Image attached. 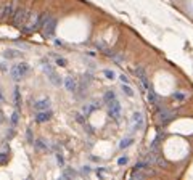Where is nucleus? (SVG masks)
I'll return each instance as SVG.
<instances>
[{
  "label": "nucleus",
  "instance_id": "obj_27",
  "mask_svg": "<svg viewBox=\"0 0 193 180\" xmlns=\"http://www.w3.org/2000/svg\"><path fill=\"white\" fill-rule=\"evenodd\" d=\"M10 122H11V126H18V122H19V109H15L13 111V114H11L10 117Z\"/></svg>",
  "mask_w": 193,
  "mask_h": 180
},
{
  "label": "nucleus",
  "instance_id": "obj_21",
  "mask_svg": "<svg viewBox=\"0 0 193 180\" xmlns=\"http://www.w3.org/2000/svg\"><path fill=\"white\" fill-rule=\"evenodd\" d=\"M132 145H134V137H126V138H122L121 142H119V148L126 150V148H129V146H132Z\"/></svg>",
  "mask_w": 193,
  "mask_h": 180
},
{
  "label": "nucleus",
  "instance_id": "obj_14",
  "mask_svg": "<svg viewBox=\"0 0 193 180\" xmlns=\"http://www.w3.org/2000/svg\"><path fill=\"white\" fill-rule=\"evenodd\" d=\"M63 85L66 87L68 92L76 93V92H77V85H79V82L76 81L74 77H65V84H63Z\"/></svg>",
  "mask_w": 193,
  "mask_h": 180
},
{
  "label": "nucleus",
  "instance_id": "obj_32",
  "mask_svg": "<svg viewBox=\"0 0 193 180\" xmlns=\"http://www.w3.org/2000/svg\"><path fill=\"white\" fill-rule=\"evenodd\" d=\"M95 172H96V175H98V177H103L106 174V167H96Z\"/></svg>",
  "mask_w": 193,
  "mask_h": 180
},
{
  "label": "nucleus",
  "instance_id": "obj_10",
  "mask_svg": "<svg viewBox=\"0 0 193 180\" xmlns=\"http://www.w3.org/2000/svg\"><path fill=\"white\" fill-rule=\"evenodd\" d=\"M53 117V111L52 109H44V111H36L34 114V122L37 124H44V122H48L50 119Z\"/></svg>",
  "mask_w": 193,
  "mask_h": 180
},
{
  "label": "nucleus",
  "instance_id": "obj_15",
  "mask_svg": "<svg viewBox=\"0 0 193 180\" xmlns=\"http://www.w3.org/2000/svg\"><path fill=\"white\" fill-rule=\"evenodd\" d=\"M50 98H42V100H37L32 103V108L36 111H44V109H48L50 108Z\"/></svg>",
  "mask_w": 193,
  "mask_h": 180
},
{
  "label": "nucleus",
  "instance_id": "obj_8",
  "mask_svg": "<svg viewBox=\"0 0 193 180\" xmlns=\"http://www.w3.org/2000/svg\"><path fill=\"white\" fill-rule=\"evenodd\" d=\"M47 15L48 13H39L36 16V21H32V24L29 27H23V32L24 34H32V32H36L39 29H42V26H44V22H45V18H47Z\"/></svg>",
  "mask_w": 193,
  "mask_h": 180
},
{
  "label": "nucleus",
  "instance_id": "obj_11",
  "mask_svg": "<svg viewBox=\"0 0 193 180\" xmlns=\"http://www.w3.org/2000/svg\"><path fill=\"white\" fill-rule=\"evenodd\" d=\"M15 0H11L10 3L7 5H3L2 8H0V19H11L13 18V15H15Z\"/></svg>",
  "mask_w": 193,
  "mask_h": 180
},
{
  "label": "nucleus",
  "instance_id": "obj_3",
  "mask_svg": "<svg viewBox=\"0 0 193 180\" xmlns=\"http://www.w3.org/2000/svg\"><path fill=\"white\" fill-rule=\"evenodd\" d=\"M155 111H156L158 121H160V124H161L163 127L169 126V124H171V122L175 119V112H174L172 109H169L167 106L160 105V106H156V108H155Z\"/></svg>",
  "mask_w": 193,
  "mask_h": 180
},
{
  "label": "nucleus",
  "instance_id": "obj_12",
  "mask_svg": "<svg viewBox=\"0 0 193 180\" xmlns=\"http://www.w3.org/2000/svg\"><path fill=\"white\" fill-rule=\"evenodd\" d=\"M145 127V117L143 114L139 111V112H134L132 114V132H137V130H142Z\"/></svg>",
  "mask_w": 193,
  "mask_h": 180
},
{
  "label": "nucleus",
  "instance_id": "obj_28",
  "mask_svg": "<svg viewBox=\"0 0 193 180\" xmlns=\"http://www.w3.org/2000/svg\"><path fill=\"white\" fill-rule=\"evenodd\" d=\"M8 159H10V154L7 151H0V166L8 164Z\"/></svg>",
  "mask_w": 193,
  "mask_h": 180
},
{
  "label": "nucleus",
  "instance_id": "obj_4",
  "mask_svg": "<svg viewBox=\"0 0 193 180\" xmlns=\"http://www.w3.org/2000/svg\"><path fill=\"white\" fill-rule=\"evenodd\" d=\"M32 11L27 10V8H16L13 18H11V22H13L15 27H23L27 22V19L31 18Z\"/></svg>",
  "mask_w": 193,
  "mask_h": 180
},
{
  "label": "nucleus",
  "instance_id": "obj_29",
  "mask_svg": "<svg viewBox=\"0 0 193 180\" xmlns=\"http://www.w3.org/2000/svg\"><path fill=\"white\" fill-rule=\"evenodd\" d=\"M26 142L29 143V145L34 143V133H32V129H31V127L26 129Z\"/></svg>",
  "mask_w": 193,
  "mask_h": 180
},
{
  "label": "nucleus",
  "instance_id": "obj_7",
  "mask_svg": "<svg viewBox=\"0 0 193 180\" xmlns=\"http://www.w3.org/2000/svg\"><path fill=\"white\" fill-rule=\"evenodd\" d=\"M32 146H34V150H36V151H42V153H50V151H55L56 148H58V145L50 143V142H47V140H44V138L34 140Z\"/></svg>",
  "mask_w": 193,
  "mask_h": 180
},
{
  "label": "nucleus",
  "instance_id": "obj_30",
  "mask_svg": "<svg viewBox=\"0 0 193 180\" xmlns=\"http://www.w3.org/2000/svg\"><path fill=\"white\" fill-rule=\"evenodd\" d=\"M103 76L106 79H110V81H113V79H116V72L113 69H103Z\"/></svg>",
  "mask_w": 193,
  "mask_h": 180
},
{
  "label": "nucleus",
  "instance_id": "obj_18",
  "mask_svg": "<svg viewBox=\"0 0 193 180\" xmlns=\"http://www.w3.org/2000/svg\"><path fill=\"white\" fill-rule=\"evenodd\" d=\"M13 101H15V108H16V109H21L23 98H21V90H19V85H15V90H13Z\"/></svg>",
  "mask_w": 193,
  "mask_h": 180
},
{
  "label": "nucleus",
  "instance_id": "obj_24",
  "mask_svg": "<svg viewBox=\"0 0 193 180\" xmlns=\"http://www.w3.org/2000/svg\"><path fill=\"white\" fill-rule=\"evenodd\" d=\"M55 159H56V164H58L60 167H65L66 161H65V156H63L61 151H56V153H55Z\"/></svg>",
  "mask_w": 193,
  "mask_h": 180
},
{
  "label": "nucleus",
  "instance_id": "obj_16",
  "mask_svg": "<svg viewBox=\"0 0 193 180\" xmlns=\"http://www.w3.org/2000/svg\"><path fill=\"white\" fill-rule=\"evenodd\" d=\"M98 108H100V103H98V101H90V103H86V105L82 106V112L89 117L93 111H96Z\"/></svg>",
  "mask_w": 193,
  "mask_h": 180
},
{
  "label": "nucleus",
  "instance_id": "obj_35",
  "mask_svg": "<svg viewBox=\"0 0 193 180\" xmlns=\"http://www.w3.org/2000/svg\"><path fill=\"white\" fill-rule=\"evenodd\" d=\"M119 79H121V82H126V84L129 82V79H127L126 76H124V74H119Z\"/></svg>",
  "mask_w": 193,
  "mask_h": 180
},
{
  "label": "nucleus",
  "instance_id": "obj_19",
  "mask_svg": "<svg viewBox=\"0 0 193 180\" xmlns=\"http://www.w3.org/2000/svg\"><path fill=\"white\" fill-rule=\"evenodd\" d=\"M172 98L177 101V103H185V101H187V93L180 92V90H175V92L172 93Z\"/></svg>",
  "mask_w": 193,
  "mask_h": 180
},
{
  "label": "nucleus",
  "instance_id": "obj_36",
  "mask_svg": "<svg viewBox=\"0 0 193 180\" xmlns=\"http://www.w3.org/2000/svg\"><path fill=\"white\" fill-rule=\"evenodd\" d=\"M5 122V116H3V112L0 111V124H3Z\"/></svg>",
  "mask_w": 193,
  "mask_h": 180
},
{
  "label": "nucleus",
  "instance_id": "obj_34",
  "mask_svg": "<svg viewBox=\"0 0 193 180\" xmlns=\"http://www.w3.org/2000/svg\"><path fill=\"white\" fill-rule=\"evenodd\" d=\"M90 172H92V169H90V166H84V167H82V174H84V175H89Z\"/></svg>",
  "mask_w": 193,
  "mask_h": 180
},
{
  "label": "nucleus",
  "instance_id": "obj_22",
  "mask_svg": "<svg viewBox=\"0 0 193 180\" xmlns=\"http://www.w3.org/2000/svg\"><path fill=\"white\" fill-rule=\"evenodd\" d=\"M60 177L61 178H72V177H79V174L74 171V169H65Z\"/></svg>",
  "mask_w": 193,
  "mask_h": 180
},
{
  "label": "nucleus",
  "instance_id": "obj_20",
  "mask_svg": "<svg viewBox=\"0 0 193 180\" xmlns=\"http://www.w3.org/2000/svg\"><path fill=\"white\" fill-rule=\"evenodd\" d=\"M113 100H116V92L114 90H106V92L103 93V101L108 105V103H111Z\"/></svg>",
  "mask_w": 193,
  "mask_h": 180
},
{
  "label": "nucleus",
  "instance_id": "obj_2",
  "mask_svg": "<svg viewBox=\"0 0 193 180\" xmlns=\"http://www.w3.org/2000/svg\"><path fill=\"white\" fill-rule=\"evenodd\" d=\"M31 71V66L26 63V61H21V63H16V64H13V66H10V69H8V72H10V77L13 79L15 82H19L21 79H24L26 76H27V72Z\"/></svg>",
  "mask_w": 193,
  "mask_h": 180
},
{
  "label": "nucleus",
  "instance_id": "obj_5",
  "mask_svg": "<svg viewBox=\"0 0 193 180\" xmlns=\"http://www.w3.org/2000/svg\"><path fill=\"white\" fill-rule=\"evenodd\" d=\"M56 24H58V19H56L55 16H52V15H47L45 22H44V26H42L44 37H53L55 32H56Z\"/></svg>",
  "mask_w": 193,
  "mask_h": 180
},
{
  "label": "nucleus",
  "instance_id": "obj_1",
  "mask_svg": "<svg viewBox=\"0 0 193 180\" xmlns=\"http://www.w3.org/2000/svg\"><path fill=\"white\" fill-rule=\"evenodd\" d=\"M42 68H44L45 74H47V77H48V81L52 82L55 87H61L65 84V79H61V76L56 72L55 66L50 63L48 60H42Z\"/></svg>",
  "mask_w": 193,
  "mask_h": 180
},
{
  "label": "nucleus",
  "instance_id": "obj_37",
  "mask_svg": "<svg viewBox=\"0 0 193 180\" xmlns=\"http://www.w3.org/2000/svg\"><path fill=\"white\" fill-rule=\"evenodd\" d=\"M3 100H5L3 98V93H2V90H0V103H3Z\"/></svg>",
  "mask_w": 193,
  "mask_h": 180
},
{
  "label": "nucleus",
  "instance_id": "obj_25",
  "mask_svg": "<svg viewBox=\"0 0 193 180\" xmlns=\"http://www.w3.org/2000/svg\"><path fill=\"white\" fill-rule=\"evenodd\" d=\"M55 66H60V68H66L68 66V60L65 56H55Z\"/></svg>",
  "mask_w": 193,
  "mask_h": 180
},
{
  "label": "nucleus",
  "instance_id": "obj_31",
  "mask_svg": "<svg viewBox=\"0 0 193 180\" xmlns=\"http://www.w3.org/2000/svg\"><path fill=\"white\" fill-rule=\"evenodd\" d=\"M127 162H129V158H127V156H121V158L118 159V166H126Z\"/></svg>",
  "mask_w": 193,
  "mask_h": 180
},
{
  "label": "nucleus",
  "instance_id": "obj_6",
  "mask_svg": "<svg viewBox=\"0 0 193 180\" xmlns=\"http://www.w3.org/2000/svg\"><path fill=\"white\" fill-rule=\"evenodd\" d=\"M106 106H108V116H110L111 119H114L116 122H119V121H121L122 106H121V103L118 101V98H116V100H113L111 103H108Z\"/></svg>",
  "mask_w": 193,
  "mask_h": 180
},
{
  "label": "nucleus",
  "instance_id": "obj_26",
  "mask_svg": "<svg viewBox=\"0 0 193 180\" xmlns=\"http://www.w3.org/2000/svg\"><path fill=\"white\" fill-rule=\"evenodd\" d=\"M74 119H76V122L81 124V126H84V124L87 122V116L84 114V112H74Z\"/></svg>",
  "mask_w": 193,
  "mask_h": 180
},
{
  "label": "nucleus",
  "instance_id": "obj_13",
  "mask_svg": "<svg viewBox=\"0 0 193 180\" xmlns=\"http://www.w3.org/2000/svg\"><path fill=\"white\" fill-rule=\"evenodd\" d=\"M146 100H148V103L153 106V108H156V106H160V97H158V93L155 92L153 88L146 90Z\"/></svg>",
  "mask_w": 193,
  "mask_h": 180
},
{
  "label": "nucleus",
  "instance_id": "obj_33",
  "mask_svg": "<svg viewBox=\"0 0 193 180\" xmlns=\"http://www.w3.org/2000/svg\"><path fill=\"white\" fill-rule=\"evenodd\" d=\"M13 135H15V126H11L10 127V132L7 133V140H11V138H13Z\"/></svg>",
  "mask_w": 193,
  "mask_h": 180
},
{
  "label": "nucleus",
  "instance_id": "obj_23",
  "mask_svg": "<svg viewBox=\"0 0 193 180\" xmlns=\"http://www.w3.org/2000/svg\"><path fill=\"white\" fill-rule=\"evenodd\" d=\"M121 90H122V93L126 95V97H134V95H135L134 88L130 87L129 84H126V82H122V85H121Z\"/></svg>",
  "mask_w": 193,
  "mask_h": 180
},
{
  "label": "nucleus",
  "instance_id": "obj_17",
  "mask_svg": "<svg viewBox=\"0 0 193 180\" xmlns=\"http://www.w3.org/2000/svg\"><path fill=\"white\" fill-rule=\"evenodd\" d=\"M3 58L5 60H18V58H23V52H19V50H5L3 52Z\"/></svg>",
  "mask_w": 193,
  "mask_h": 180
},
{
  "label": "nucleus",
  "instance_id": "obj_9",
  "mask_svg": "<svg viewBox=\"0 0 193 180\" xmlns=\"http://www.w3.org/2000/svg\"><path fill=\"white\" fill-rule=\"evenodd\" d=\"M134 72H135V76L139 77V81H140V84H142V87L145 88V92H146V90H150V88H153L151 84H150V77H148V74H146V69H145V68L137 66V68L134 69Z\"/></svg>",
  "mask_w": 193,
  "mask_h": 180
}]
</instances>
